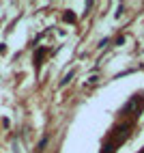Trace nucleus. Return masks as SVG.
Wrapping results in <instances>:
<instances>
[{
	"instance_id": "f257e3e1",
	"label": "nucleus",
	"mask_w": 144,
	"mask_h": 153,
	"mask_svg": "<svg viewBox=\"0 0 144 153\" xmlns=\"http://www.w3.org/2000/svg\"><path fill=\"white\" fill-rule=\"evenodd\" d=\"M142 153H144V151H142Z\"/></svg>"
}]
</instances>
